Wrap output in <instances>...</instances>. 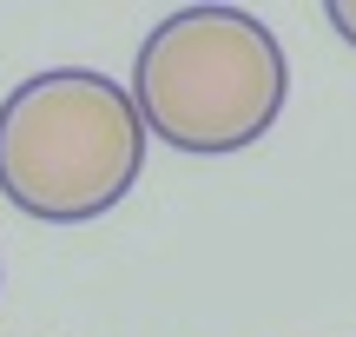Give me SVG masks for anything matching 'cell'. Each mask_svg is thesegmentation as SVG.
<instances>
[{
  "label": "cell",
  "instance_id": "3957f363",
  "mask_svg": "<svg viewBox=\"0 0 356 337\" xmlns=\"http://www.w3.org/2000/svg\"><path fill=\"white\" fill-rule=\"evenodd\" d=\"M323 20H330L337 33H343L350 47H356V0H330V7H323Z\"/></svg>",
  "mask_w": 356,
  "mask_h": 337
},
{
  "label": "cell",
  "instance_id": "6da1fadb",
  "mask_svg": "<svg viewBox=\"0 0 356 337\" xmlns=\"http://www.w3.org/2000/svg\"><path fill=\"white\" fill-rule=\"evenodd\" d=\"M126 93L145 139L218 159L277 126L291 100V60L277 33L244 7H178L145 33Z\"/></svg>",
  "mask_w": 356,
  "mask_h": 337
},
{
  "label": "cell",
  "instance_id": "7a4b0ae2",
  "mask_svg": "<svg viewBox=\"0 0 356 337\" xmlns=\"http://www.w3.org/2000/svg\"><path fill=\"white\" fill-rule=\"evenodd\" d=\"M145 166V126L119 79L47 66L0 100V192L40 225L106 219Z\"/></svg>",
  "mask_w": 356,
  "mask_h": 337
}]
</instances>
